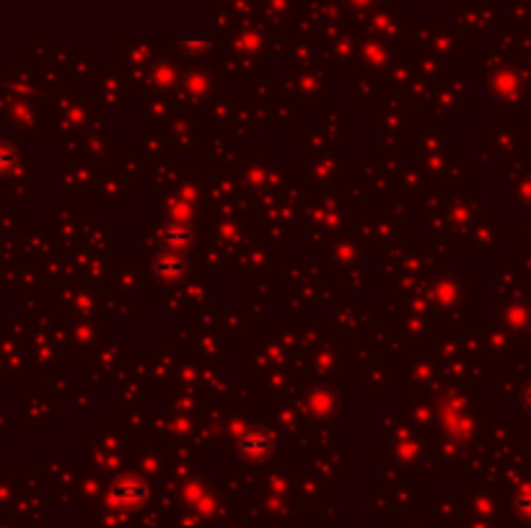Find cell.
<instances>
[{
  "mask_svg": "<svg viewBox=\"0 0 531 528\" xmlns=\"http://www.w3.org/2000/svg\"><path fill=\"white\" fill-rule=\"evenodd\" d=\"M521 508H524V512H526V515H531V492H526V495H524V500H521Z\"/></svg>",
  "mask_w": 531,
  "mask_h": 528,
  "instance_id": "obj_2",
  "label": "cell"
},
{
  "mask_svg": "<svg viewBox=\"0 0 531 528\" xmlns=\"http://www.w3.org/2000/svg\"><path fill=\"white\" fill-rule=\"evenodd\" d=\"M14 166H16V150H14V145L0 140V174L14 171Z\"/></svg>",
  "mask_w": 531,
  "mask_h": 528,
  "instance_id": "obj_1",
  "label": "cell"
}]
</instances>
